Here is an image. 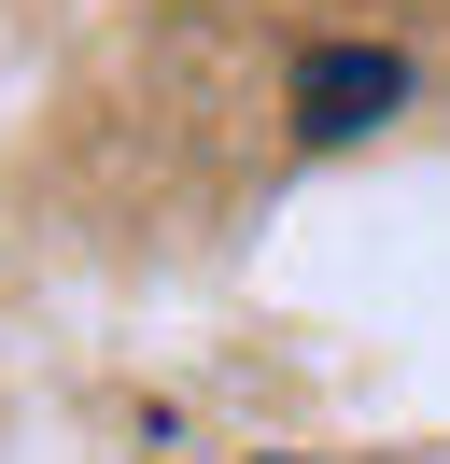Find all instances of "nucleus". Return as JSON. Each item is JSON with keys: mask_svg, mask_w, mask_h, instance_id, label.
<instances>
[{"mask_svg": "<svg viewBox=\"0 0 450 464\" xmlns=\"http://www.w3.org/2000/svg\"><path fill=\"white\" fill-rule=\"evenodd\" d=\"M394 99H408V71H394L380 43H324V57H296V127H309V141H366Z\"/></svg>", "mask_w": 450, "mask_h": 464, "instance_id": "obj_1", "label": "nucleus"}]
</instances>
